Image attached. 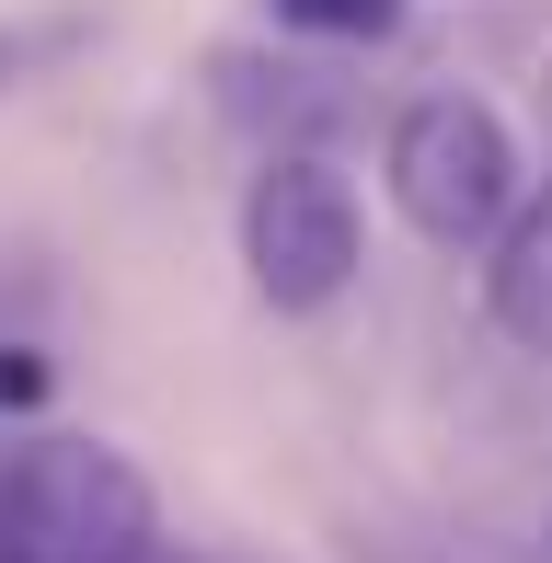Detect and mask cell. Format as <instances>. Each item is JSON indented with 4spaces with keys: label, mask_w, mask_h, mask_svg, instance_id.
<instances>
[{
    "label": "cell",
    "mask_w": 552,
    "mask_h": 563,
    "mask_svg": "<svg viewBox=\"0 0 552 563\" xmlns=\"http://www.w3.org/2000/svg\"><path fill=\"white\" fill-rule=\"evenodd\" d=\"M541 126H552V69H541Z\"/></svg>",
    "instance_id": "9"
},
{
    "label": "cell",
    "mask_w": 552,
    "mask_h": 563,
    "mask_svg": "<svg viewBox=\"0 0 552 563\" xmlns=\"http://www.w3.org/2000/svg\"><path fill=\"white\" fill-rule=\"evenodd\" d=\"M69 46H81V23L69 12H35V23H0V92H23L35 69H58Z\"/></svg>",
    "instance_id": "7"
},
{
    "label": "cell",
    "mask_w": 552,
    "mask_h": 563,
    "mask_svg": "<svg viewBox=\"0 0 552 563\" xmlns=\"http://www.w3.org/2000/svg\"><path fill=\"white\" fill-rule=\"evenodd\" d=\"M265 12H276V35H299V46H380V35H404L415 0H265Z\"/></svg>",
    "instance_id": "6"
},
{
    "label": "cell",
    "mask_w": 552,
    "mask_h": 563,
    "mask_svg": "<svg viewBox=\"0 0 552 563\" xmlns=\"http://www.w3.org/2000/svg\"><path fill=\"white\" fill-rule=\"evenodd\" d=\"M380 196L415 242L438 253H495V230L530 208V162H518V126L484 92H415L380 126Z\"/></svg>",
    "instance_id": "1"
},
{
    "label": "cell",
    "mask_w": 552,
    "mask_h": 563,
    "mask_svg": "<svg viewBox=\"0 0 552 563\" xmlns=\"http://www.w3.org/2000/svg\"><path fill=\"white\" fill-rule=\"evenodd\" d=\"M139 563H196V552H173V541H150V552H139Z\"/></svg>",
    "instance_id": "8"
},
{
    "label": "cell",
    "mask_w": 552,
    "mask_h": 563,
    "mask_svg": "<svg viewBox=\"0 0 552 563\" xmlns=\"http://www.w3.org/2000/svg\"><path fill=\"white\" fill-rule=\"evenodd\" d=\"M357 265H368V219H357L345 162L334 150H265L254 185H242V276H254V299L311 322L357 288Z\"/></svg>",
    "instance_id": "3"
},
{
    "label": "cell",
    "mask_w": 552,
    "mask_h": 563,
    "mask_svg": "<svg viewBox=\"0 0 552 563\" xmlns=\"http://www.w3.org/2000/svg\"><path fill=\"white\" fill-rule=\"evenodd\" d=\"M162 541L150 518V472L104 438H46L0 449V563H139Z\"/></svg>",
    "instance_id": "2"
},
{
    "label": "cell",
    "mask_w": 552,
    "mask_h": 563,
    "mask_svg": "<svg viewBox=\"0 0 552 563\" xmlns=\"http://www.w3.org/2000/svg\"><path fill=\"white\" fill-rule=\"evenodd\" d=\"M208 81H219V115H231L242 139H265V150H334V139H345L334 69L288 58V46H219Z\"/></svg>",
    "instance_id": "4"
},
{
    "label": "cell",
    "mask_w": 552,
    "mask_h": 563,
    "mask_svg": "<svg viewBox=\"0 0 552 563\" xmlns=\"http://www.w3.org/2000/svg\"><path fill=\"white\" fill-rule=\"evenodd\" d=\"M484 311H495V334H507V345L552 356V185H530V208L495 230V253H484Z\"/></svg>",
    "instance_id": "5"
}]
</instances>
